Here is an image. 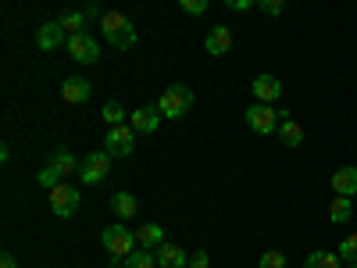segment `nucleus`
<instances>
[{
  "label": "nucleus",
  "mask_w": 357,
  "mask_h": 268,
  "mask_svg": "<svg viewBox=\"0 0 357 268\" xmlns=\"http://www.w3.org/2000/svg\"><path fill=\"white\" fill-rule=\"evenodd\" d=\"M0 268H18V261L11 254H4V258H0Z\"/></svg>",
  "instance_id": "2f4dec72"
},
{
  "label": "nucleus",
  "mask_w": 357,
  "mask_h": 268,
  "mask_svg": "<svg viewBox=\"0 0 357 268\" xmlns=\"http://www.w3.org/2000/svg\"><path fill=\"white\" fill-rule=\"evenodd\" d=\"M154 258H158V268H190V258L178 244H161L154 251Z\"/></svg>",
  "instance_id": "ddd939ff"
},
{
  "label": "nucleus",
  "mask_w": 357,
  "mask_h": 268,
  "mask_svg": "<svg viewBox=\"0 0 357 268\" xmlns=\"http://www.w3.org/2000/svg\"><path fill=\"white\" fill-rule=\"evenodd\" d=\"M158 111H161V118H183V114H190L193 111V89L183 86V82L168 86L161 94V100H158Z\"/></svg>",
  "instance_id": "f03ea898"
},
{
  "label": "nucleus",
  "mask_w": 357,
  "mask_h": 268,
  "mask_svg": "<svg viewBox=\"0 0 357 268\" xmlns=\"http://www.w3.org/2000/svg\"><path fill=\"white\" fill-rule=\"evenodd\" d=\"M204 47H207V54H215V57L229 54L232 50V29L229 25H211L207 36H204Z\"/></svg>",
  "instance_id": "9b49d317"
},
{
  "label": "nucleus",
  "mask_w": 357,
  "mask_h": 268,
  "mask_svg": "<svg viewBox=\"0 0 357 268\" xmlns=\"http://www.w3.org/2000/svg\"><path fill=\"white\" fill-rule=\"evenodd\" d=\"M264 15H282L286 11V4H282V0H261V4H257Z\"/></svg>",
  "instance_id": "c85d7f7f"
},
{
  "label": "nucleus",
  "mask_w": 357,
  "mask_h": 268,
  "mask_svg": "<svg viewBox=\"0 0 357 268\" xmlns=\"http://www.w3.org/2000/svg\"><path fill=\"white\" fill-rule=\"evenodd\" d=\"M68 54H72V61H79V65H97L100 61V43L89 33H82V36L68 40Z\"/></svg>",
  "instance_id": "6e6552de"
},
{
  "label": "nucleus",
  "mask_w": 357,
  "mask_h": 268,
  "mask_svg": "<svg viewBox=\"0 0 357 268\" xmlns=\"http://www.w3.org/2000/svg\"><path fill=\"white\" fill-rule=\"evenodd\" d=\"M343 268H357V265H343Z\"/></svg>",
  "instance_id": "473e14b6"
},
{
  "label": "nucleus",
  "mask_w": 357,
  "mask_h": 268,
  "mask_svg": "<svg viewBox=\"0 0 357 268\" xmlns=\"http://www.w3.org/2000/svg\"><path fill=\"white\" fill-rule=\"evenodd\" d=\"M333 193L336 197H354L357 193V165H347V168L333 172Z\"/></svg>",
  "instance_id": "4468645a"
},
{
  "label": "nucleus",
  "mask_w": 357,
  "mask_h": 268,
  "mask_svg": "<svg viewBox=\"0 0 357 268\" xmlns=\"http://www.w3.org/2000/svg\"><path fill=\"white\" fill-rule=\"evenodd\" d=\"M129 126H132L136 133H154V129L161 126V111H158L154 104H146V107H136V111L129 114Z\"/></svg>",
  "instance_id": "f8f14e48"
},
{
  "label": "nucleus",
  "mask_w": 357,
  "mask_h": 268,
  "mask_svg": "<svg viewBox=\"0 0 357 268\" xmlns=\"http://www.w3.org/2000/svg\"><path fill=\"white\" fill-rule=\"evenodd\" d=\"M178 8H183L186 15H204L207 8H211V4H207V0H183V4H178Z\"/></svg>",
  "instance_id": "cd10ccee"
},
{
  "label": "nucleus",
  "mask_w": 357,
  "mask_h": 268,
  "mask_svg": "<svg viewBox=\"0 0 357 268\" xmlns=\"http://www.w3.org/2000/svg\"><path fill=\"white\" fill-rule=\"evenodd\" d=\"M126 268H158V258H154V251H132L126 258Z\"/></svg>",
  "instance_id": "b1692460"
},
{
  "label": "nucleus",
  "mask_w": 357,
  "mask_h": 268,
  "mask_svg": "<svg viewBox=\"0 0 357 268\" xmlns=\"http://www.w3.org/2000/svg\"><path fill=\"white\" fill-rule=\"evenodd\" d=\"M72 36L61 29V22H43L40 29H36V47L40 50H57L61 43H68Z\"/></svg>",
  "instance_id": "1a4fd4ad"
},
{
  "label": "nucleus",
  "mask_w": 357,
  "mask_h": 268,
  "mask_svg": "<svg viewBox=\"0 0 357 268\" xmlns=\"http://www.w3.org/2000/svg\"><path fill=\"white\" fill-rule=\"evenodd\" d=\"M107 172H111V154L107 151H93V154H86V161L79 165V183L97 186L100 179H107Z\"/></svg>",
  "instance_id": "423d86ee"
},
{
  "label": "nucleus",
  "mask_w": 357,
  "mask_h": 268,
  "mask_svg": "<svg viewBox=\"0 0 357 268\" xmlns=\"http://www.w3.org/2000/svg\"><path fill=\"white\" fill-rule=\"evenodd\" d=\"M104 151L111 158H129L136 151V129L126 122V126H114L107 129V140H104Z\"/></svg>",
  "instance_id": "39448f33"
},
{
  "label": "nucleus",
  "mask_w": 357,
  "mask_h": 268,
  "mask_svg": "<svg viewBox=\"0 0 357 268\" xmlns=\"http://www.w3.org/2000/svg\"><path fill=\"white\" fill-rule=\"evenodd\" d=\"M100 33H104V40H107L111 47H118V50L136 47V25H132L122 11H104V18H100Z\"/></svg>",
  "instance_id": "f257e3e1"
},
{
  "label": "nucleus",
  "mask_w": 357,
  "mask_h": 268,
  "mask_svg": "<svg viewBox=\"0 0 357 268\" xmlns=\"http://www.w3.org/2000/svg\"><path fill=\"white\" fill-rule=\"evenodd\" d=\"M282 118H286V111H275L272 104H250L247 107V126L257 136H272L282 126Z\"/></svg>",
  "instance_id": "7ed1b4c3"
},
{
  "label": "nucleus",
  "mask_w": 357,
  "mask_h": 268,
  "mask_svg": "<svg viewBox=\"0 0 357 268\" xmlns=\"http://www.w3.org/2000/svg\"><path fill=\"white\" fill-rule=\"evenodd\" d=\"M50 211L57 215V218H72L75 211H79V190L75 186H57V190H50Z\"/></svg>",
  "instance_id": "0eeeda50"
},
{
  "label": "nucleus",
  "mask_w": 357,
  "mask_h": 268,
  "mask_svg": "<svg viewBox=\"0 0 357 268\" xmlns=\"http://www.w3.org/2000/svg\"><path fill=\"white\" fill-rule=\"evenodd\" d=\"M340 258H343V265H357V232H350L347 240L340 244V251H336Z\"/></svg>",
  "instance_id": "a878e982"
},
{
  "label": "nucleus",
  "mask_w": 357,
  "mask_h": 268,
  "mask_svg": "<svg viewBox=\"0 0 357 268\" xmlns=\"http://www.w3.org/2000/svg\"><path fill=\"white\" fill-rule=\"evenodd\" d=\"M111 207H114L118 218H132L136 215V197L132 193H114L111 197Z\"/></svg>",
  "instance_id": "aec40b11"
},
{
  "label": "nucleus",
  "mask_w": 357,
  "mask_h": 268,
  "mask_svg": "<svg viewBox=\"0 0 357 268\" xmlns=\"http://www.w3.org/2000/svg\"><path fill=\"white\" fill-rule=\"evenodd\" d=\"M307 265L311 268H343V258L333 251H314V254H307Z\"/></svg>",
  "instance_id": "4be33fe9"
},
{
  "label": "nucleus",
  "mask_w": 357,
  "mask_h": 268,
  "mask_svg": "<svg viewBox=\"0 0 357 268\" xmlns=\"http://www.w3.org/2000/svg\"><path fill=\"white\" fill-rule=\"evenodd\" d=\"M100 244L107 247V254H114V258H129L132 254V247H136V232L132 229H126V225H107L104 232H100Z\"/></svg>",
  "instance_id": "20e7f679"
},
{
  "label": "nucleus",
  "mask_w": 357,
  "mask_h": 268,
  "mask_svg": "<svg viewBox=\"0 0 357 268\" xmlns=\"http://www.w3.org/2000/svg\"><path fill=\"white\" fill-rule=\"evenodd\" d=\"M161 244H165V229L158 222H146V225L136 229V247L139 251H158Z\"/></svg>",
  "instance_id": "2eb2a0df"
},
{
  "label": "nucleus",
  "mask_w": 357,
  "mask_h": 268,
  "mask_svg": "<svg viewBox=\"0 0 357 268\" xmlns=\"http://www.w3.org/2000/svg\"><path fill=\"white\" fill-rule=\"evenodd\" d=\"M57 22H61V29H65L68 36H82V29H86V15L82 11H65Z\"/></svg>",
  "instance_id": "412c9836"
},
{
  "label": "nucleus",
  "mask_w": 357,
  "mask_h": 268,
  "mask_svg": "<svg viewBox=\"0 0 357 268\" xmlns=\"http://www.w3.org/2000/svg\"><path fill=\"white\" fill-rule=\"evenodd\" d=\"M304 268H311V265H307V261H304Z\"/></svg>",
  "instance_id": "72a5a7b5"
},
{
  "label": "nucleus",
  "mask_w": 357,
  "mask_h": 268,
  "mask_svg": "<svg viewBox=\"0 0 357 268\" xmlns=\"http://www.w3.org/2000/svg\"><path fill=\"white\" fill-rule=\"evenodd\" d=\"M329 218H333L336 225H347V222L354 218V200H350V197H333V204H329Z\"/></svg>",
  "instance_id": "6ab92c4d"
},
{
  "label": "nucleus",
  "mask_w": 357,
  "mask_h": 268,
  "mask_svg": "<svg viewBox=\"0 0 357 268\" xmlns=\"http://www.w3.org/2000/svg\"><path fill=\"white\" fill-rule=\"evenodd\" d=\"M250 94H254L257 104H272V100L282 97V82H279L275 75H257V79L250 82Z\"/></svg>",
  "instance_id": "9d476101"
},
{
  "label": "nucleus",
  "mask_w": 357,
  "mask_h": 268,
  "mask_svg": "<svg viewBox=\"0 0 357 268\" xmlns=\"http://www.w3.org/2000/svg\"><path fill=\"white\" fill-rule=\"evenodd\" d=\"M229 8H232V11H247L250 0H229Z\"/></svg>",
  "instance_id": "7c9ffc66"
},
{
  "label": "nucleus",
  "mask_w": 357,
  "mask_h": 268,
  "mask_svg": "<svg viewBox=\"0 0 357 268\" xmlns=\"http://www.w3.org/2000/svg\"><path fill=\"white\" fill-rule=\"evenodd\" d=\"M100 114H104V122H107V129H114V126H126V107L118 104V100H107Z\"/></svg>",
  "instance_id": "5701e85b"
},
{
  "label": "nucleus",
  "mask_w": 357,
  "mask_h": 268,
  "mask_svg": "<svg viewBox=\"0 0 357 268\" xmlns=\"http://www.w3.org/2000/svg\"><path fill=\"white\" fill-rule=\"evenodd\" d=\"M47 165H54L61 175H72V172H79V161H75V154L72 151H65V147H57V151H50V161Z\"/></svg>",
  "instance_id": "a211bd4d"
},
{
  "label": "nucleus",
  "mask_w": 357,
  "mask_h": 268,
  "mask_svg": "<svg viewBox=\"0 0 357 268\" xmlns=\"http://www.w3.org/2000/svg\"><path fill=\"white\" fill-rule=\"evenodd\" d=\"M190 268H211V254H207V251H197V254L190 258Z\"/></svg>",
  "instance_id": "c756f323"
},
{
  "label": "nucleus",
  "mask_w": 357,
  "mask_h": 268,
  "mask_svg": "<svg viewBox=\"0 0 357 268\" xmlns=\"http://www.w3.org/2000/svg\"><path fill=\"white\" fill-rule=\"evenodd\" d=\"M279 140L289 147V151H293V147H301L304 143V126L301 122H296V118H282V126H279Z\"/></svg>",
  "instance_id": "f3484780"
},
{
  "label": "nucleus",
  "mask_w": 357,
  "mask_h": 268,
  "mask_svg": "<svg viewBox=\"0 0 357 268\" xmlns=\"http://www.w3.org/2000/svg\"><path fill=\"white\" fill-rule=\"evenodd\" d=\"M61 179H65V175L57 172L54 165H43V172L36 175V183H40L43 190H57V186H61Z\"/></svg>",
  "instance_id": "393cba45"
},
{
  "label": "nucleus",
  "mask_w": 357,
  "mask_h": 268,
  "mask_svg": "<svg viewBox=\"0 0 357 268\" xmlns=\"http://www.w3.org/2000/svg\"><path fill=\"white\" fill-rule=\"evenodd\" d=\"M257 265H261V268H286V254H282V251H264Z\"/></svg>",
  "instance_id": "bb28decb"
},
{
  "label": "nucleus",
  "mask_w": 357,
  "mask_h": 268,
  "mask_svg": "<svg viewBox=\"0 0 357 268\" xmlns=\"http://www.w3.org/2000/svg\"><path fill=\"white\" fill-rule=\"evenodd\" d=\"M89 94H93V86H89L86 79H79V75H72V79L61 82V97L68 104H82V100H89Z\"/></svg>",
  "instance_id": "dca6fc26"
}]
</instances>
